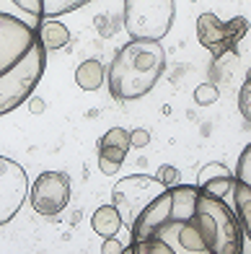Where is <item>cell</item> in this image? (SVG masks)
Returning <instances> with one entry per match:
<instances>
[{"label":"cell","instance_id":"6da1fadb","mask_svg":"<svg viewBox=\"0 0 251 254\" xmlns=\"http://www.w3.org/2000/svg\"><path fill=\"white\" fill-rule=\"evenodd\" d=\"M244 228L225 200L200 184H174L130 228L132 254H244Z\"/></svg>","mask_w":251,"mask_h":254},{"label":"cell","instance_id":"7a4b0ae2","mask_svg":"<svg viewBox=\"0 0 251 254\" xmlns=\"http://www.w3.org/2000/svg\"><path fill=\"white\" fill-rule=\"evenodd\" d=\"M47 67V47L37 26L24 18L0 13V114L24 104Z\"/></svg>","mask_w":251,"mask_h":254},{"label":"cell","instance_id":"3957f363","mask_svg":"<svg viewBox=\"0 0 251 254\" xmlns=\"http://www.w3.org/2000/svg\"><path fill=\"white\" fill-rule=\"evenodd\" d=\"M166 70V52L158 42L132 39L114 55L109 65V91L119 101L143 99L155 88Z\"/></svg>","mask_w":251,"mask_h":254},{"label":"cell","instance_id":"277c9868","mask_svg":"<svg viewBox=\"0 0 251 254\" xmlns=\"http://www.w3.org/2000/svg\"><path fill=\"white\" fill-rule=\"evenodd\" d=\"M174 0H124V29L130 39L161 42L174 26Z\"/></svg>","mask_w":251,"mask_h":254},{"label":"cell","instance_id":"5b68a950","mask_svg":"<svg viewBox=\"0 0 251 254\" xmlns=\"http://www.w3.org/2000/svg\"><path fill=\"white\" fill-rule=\"evenodd\" d=\"M168 187L158 179V177H148V174H132L124 177L114 184L111 190V202L117 205V210L122 213V221L127 228L135 226L138 215L151 205L158 194H163Z\"/></svg>","mask_w":251,"mask_h":254},{"label":"cell","instance_id":"8992f818","mask_svg":"<svg viewBox=\"0 0 251 254\" xmlns=\"http://www.w3.org/2000/svg\"><path fill=\"white\" fill-rule=\"evenodd\" d=\"M246 31H249V21L244 16H236L231 21H220L215 13H202L197 18V39L215 57L233 52L238 47V42L246 37Z\"/></svg>","mask_w":251,"mask_h":254},{"label":"cell","instance_id":"52a82bcc","mask_svg":"<svg viewBox=\"0 0 251 254\" xmlns=\"http://www.w3.org/2000/svg\"><path fill=\"white\" fill-rule=\"evenodd\" d=\"M70 177L65 171H42L31 184V207L39 215H57L70 202Z\"/></svg>","mask_w":251,"mask_h":254},{"label":"cell","instance_id":"ba28073f","mask_svg":"<svg viewBox=\"0 0 251 254\" xmlns=\"http://www.w3.org/2000/svg\"><path fill=\"white\" fill-rule=\"evenodd\" d=\"M31 197V184L26 171L16 161L0 158V226L13 221V215L21 210L24 200Z\"/></svg>","mask_w":251,"mask_h":254},{"label":"cell","instance_id":"9c48e42d","mask_svg":"<svg viewBox=\"0 0 251 254\" xmlns=\"http://www.w3.org/2000/svg\"><path fill=\"white\" fill-rule=\"evenodd\" d=\"M132 148V135L124 130V127H111L101 135L99 140V166L101 171L109 177V174H117L122 169L124 158H127Z\"/></svg>","mask_w":251,"mask_h":254},{"label":"cell","instance_id":"30bf717a","mask_svg":"<svg viewBox=\"0 0 251 254\" xmlns=\"http://www.w3.org/2000/svg\"><path fill=\"white\" fill-rule=\"evenodd\" d=\"M10 3L29 16L31 26H39L44 18H60L65 13H73V10L94 3V0H10Z\"/></svg>","mask_w":251,"mask_h":254},{"label":"cell","instance_id":"8fae6325","mask_svg":"<svg viewBox=\"0 0 251 254\" xmlns=\"http://www.w3.org/2000/svg\"><path fill=\"white\" fill-rule=\"evenodd\" d=\"M200 187L212 192L215 197L225 200L228 205H233V190H236V174L231 169H225L223 164H207L202 169V174L197 179Z\"/></svg>","mask_w":251,"mask_h":254},{"label":"cell","instance_id":"7c38bea8","mask_svg":"<svg viewBox=\"0 0 251 254\" xmlns=\"http://www.w3.org/2000/svg\"><path fill=\"white\" fill-rule=\"evenodd\" d=\"M124 226L122 221V213L117 210V205H101L99 210L91 215V228L96 231V234L101 239H111V236H117V231Z\"/></svg>","mask_w":251,"mask_h":254},{"label":"cell","instance_id":"4fadbf2b","mask_svg":"<svg viewBox=\"0 0 251 254\" xmlns=\"http://www.w3.org/2000/svg\"><path fill=\"white\" fill-rule=\"evenodd\" d=\"M233 210L238 215V223L244 228V236L251 241V187L236 179V190H233Z\"/></svg>","mask_w":251,"mask_h":254},{"label":"cell","instance_id":"5bb4252c","mask_svg":"<svg viewBox=\"0 0 251 254\" xmlns=\"http://www.w3.org/2000/svg\"><path fill=\"white\" fill-rule=\"evenodd\" d=\"M104 80H106V67L99 60H86V63L78 65L75 83L83 91H99L101 86H104Z\"/></svg>","mask_w":251,"mask_h":254},{"label":"cell","instance_id":"9a60e30c","mask_svg":"<svg viewBox=\"0 0 251 254\" xmlns=\"http://www.w3.org/2000/svg\"><path fill=\"white\" fill-rule=\"evenodd\" d=\"M37 31H39V37H42V42H44L47 50H60V47H65V44L70 42V31H67V26L60 24L57 18H44L42 24L37 26Z\"/></svg>","mask_w":251,"mask_h":254},{"label":"cell","instance_id":"2e32d148","mask_svg":"<svg viewBox=\"0 0 251 254\" xmlns=\"http://www.w3.org/2000/svg\"><path fill=\"white\" fill-rule=\"evenodd\" d=\"M233 174H236L238 182H244V184H249V187H251V143L241 151V156H238Z\"/></svg>","mask_w":251,"mask_h":254},{"label":"cell","instance_id":"e0dca14e","mask_svg":"<svg viewBox=\"0 0 251 254\" xmlns=\"http://www.w3.org/2000/svg\"><path fill=\"white\" fill-rule=\"evenodd\" d=\"M238 109H241L244 120L251 122V70H249L244 86H241V94H238Z\"/></svg>","mask_w":251,"mask_h":254},{"label":"cell","instance_id":"ac0fdd59","mask_svg":"<svg viewBox=\"0 0 251 254\" xmlns=\"http://www.w3.org/2000/svg\"><path fill=\"white\" fill-rule=\"evenodd\" d=\"M158 179H161L166 187H174V184H179V171H176L174 166H163V169H161V177H158Z\"/></svg>","mask_w":251,"mask_h":254},{"label":"cell","instance_id":"d6986e66","mask_svg":"<svg viewBox=\"0 0 251 254\" xmlns=\"http://www.w3.org/2000/svg\"><path fill=\"white\" fill-rule=\"evenodd\" d=\"M101 252H104V254H122V252H124V247H122L119 241L111 236V239H106V241H104V249H101Z\"/></svg>","mask_w":251,"mask_h":254},{"label":"cell","instance_id":"ffe728a7","mask_svg":"<svg viewBox=\"0 0 251 254\" xmlns=\"http://www.w3.org/2000/svg\"><path fill=\"white\" fill-rule=\"evenodd\" d=\"M145 140H148L145 132H135V135H132V148H135V145H143Z\"/></svg>","mask_w":251,"mask_h":254},{"label":"cell","instance_id":"44dd1931","mask_svg":"<svg viewBox=\"0 0 251 254\" xmlns=\"http://www.w3.org/2000/svg\"><path fill=\"white\" fill-rule=\"evenodd\" d=\"M122 254H132V247H124V252Z\"/></svg>","mask_w":251,"mask_h":254}]
</instances>
